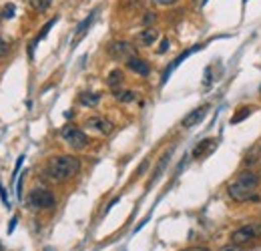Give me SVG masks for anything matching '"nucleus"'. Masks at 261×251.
<instances>
[{
    "label": "nucleus",
    "mask_w": 261,
    "mask_h": 251,
    "mask_svg": "<svg viewBox=\"0 0 261 251\" xmlns=\"http://www.w3.org/2000/svg\"><path fill=\"white\" fill-rule=\"evenodd\" d=\"M257 187H259V175L253 171H243L233 181L227 183V195L235 203H245L253 197Z\"/></svg>",
    "instance_id": "nucleus-1"
},
{
    "label": "nucleus",
    "mask_w": 261,
    "mask_h": 251,
    "mask_svg": "<svg viewBox=\"0 0 261 251\" xmlns=\"http://www.w3.org/2000/svg\"><path fill=\"white\" fill-rule=\"evenodd\" d=\"M81 171V159L73 157V155H60L48 161L46 165V175L56 181V183H64L69 179H73L77 173Z\"/></svg>",
    "instance_id": "nucleus-2"
},
{
    "label": "nucleus",
    "mask_w": 261,
    "mask_h": 251,
    "mask_svg": "<svg viewBox=\"0 0 261 251\" xmlns=\"http://www.w3.org/2000/svg\"><path fill=\"white\" fill-rule=\"evenodd\" d=\"M259 237H261V221H257V223H245V225H241L239 229H235L231 233V241L237 243V245H245V243L257 241Z\"/></svg>",
    "instance_id": "nucleus-3"
},
{
    "label": "nucleus",
    "mask_w": 261,
    "mask_h": 251,
    "mask_svg": "<svg viewBox=\"0 0 261 251\" xmlns=\"http://www.w3.org/2000/svg\"><path fill=\"white\" fill-rule=\"evenodd\" d=\"M28 205L32 209H50L56 205V199H54V193L44 189V187H36L28 193Z\"/></svg>",
    "instance_id": "nucleus-4"
},
{
    "label": "nucleus",
    "mask_w": 261,
    "mask_h": 251,
    "mask_svg": "<svg viewBox=\"0 0 261 251\" xmlns=\"http://www.w3.org/2000/svg\"><path fill=\"white\" fill-rule=\"evenodd\" d=\"M60 137L67 141V145H69V147H73V149H77V151H81V149H85V147L89 145V137H87V133H85V131H81V129H79V127H75V125H67V127H62Z\"/></svg>",
    "instance_id": "nucleus-5"
},
{
    "label": "nucleus",
    "mask_w": 261,
    "mask_h": 251,
    "mask_svg": "<svg viewBox=\"0 0 261 251\" xmlns=\"http://www.w3.org/2000/svg\"><path fill=\"white\" fill-rule=\"evenodd\" d=\"M107 52H109L111 58H115V60H119V62H127L133 56H137V48H135L130 42H127V40H113V42L109 44Z\"/></svg>",
    "instance_id": "nucleus-6"
},
{
    "label": "nucleus",
    "mask_w": 261,
    "mask_h": 251,
    "mask_svg": "<svg viewBox=\"0 0 261 251\" xmlns=\"http://www.w3.org/2000/svg\"><path fill=\"white\" fill-rule=\"evenodd\" d=\"M85 127L95 131V133H99V135H111L113 129H115V125L107 117H89L85 121Z\"/></svg>",
    "instance_id": "nucleus-7"
},
{
    "label": "nucleus",
    "mask_w": 261,
    "mask_h": 251,
    "mask_svg": "<svg viewBox=\"0 0 261 251\" xmlns=\"http://www.w3.org/2000/svg\"><path fill=\"white\" fill-rule=\"evenodd\" d=\"M207 111H209V105H203V107H197L195 111H191L183 121H181V127L183 129H191V127H195V125H199L203 119H205V115H207Z\"/></svg>",
    "instance_id": "nucleus-8"
},
{
    "label": "nucleus",
    "mask_w": 261,
    "mask_h": 251,
    "mask_svg": "<svg viewBox=\"0 0 261 251\" xmlns=\"http://www.w3.org/2000/svg\"><path fill=\"white\" fill-rule=\"evenodd\" d=\"M125 64H127V68H129L130 72H135V74H139V76H147V74L151 72V64H149L145 58H141V56H133Z\"/></svg>",
    "instance_id": "nucleus-9"
},
{
    "label": "nucleus",
    "mask_w": 261,
    "mask_h": 251,
    "mask_svg": "<svg viewBox=\"0 0 261 251\" xmlns=\"http://www.w3.org/2000/svg\"><path fill=\"white\" fill-rule=\"evenodd\" d=\"M157 38H159V30H155V28H145L143 32H139L137 42H139L141 46H151V44H155Z\"/></svg>",
    "instance_id": "nucleus-10"
},
{
    "label": "nucleus",
    "mask_w": 261,
    "mask_h": 251,
    "mask_svg": "<svg viewBox=\"0 0 261 251\" xmlns=\"http://www.w3.org/2000/svg\"><path fill=\"white\" fill-rule=\"evenodd\" d=\"M95 14H97V10H93V12H91V14H89L81 24H79V28H77V38L73 40V44H77V42L85 36V32L89 30V26H91V24H93V20H95Z\"/></svg>",
    "instance_id": "nucleus-11"
},
{
    "label": "nucleus",
    "mask_w": 261,
    "mask_h": 251,
    "mask_svg": "<svg viewBox=\"0 0 261 251\" xmlns=\"http://www.w3.org/2000/svg\"><path fill=\"white\" fill-rule=\"evenodd\" d=\"M123 80H125V76H123V70H121V68H113V70L109 72V76H107V85H109L111 89L121 87Z\"/></svg>",
    "instance_id": "nucleus-12"
},
{
    "label": "nucleus",
    "mask_w": 261,
    "mask_h": 251,
    "mask_svg": "<svg viewBox=\"0 0 261 251\" xmlns=\"http://www.w3.org/2000/svg\"><path fill=\"white\" fill-rule=\"evenodd\" d=\"M79 101H81V105H85V107H97L99 101H101V97H99L97 93H83V95L79 97Z\"/></svg>",
    "instance_id": "nucleus-13"
},
{
    "label": "nucleus",
    "mask_w": 261,
    "mask_h": 251,
    "mask_svg": "<svg viewBox=\"0 0 261 251\" xmlns=\"http://www.w3.org/2000/svg\"><path fill=\"white\" fill-rule=\"evenodd\" d=\"M135 93L133 91H127V89H115V99L119 103H133L135 101Z\"/></svg>",
    "instance_id": "nucleus-14"
},
{
    "label": "nucleus",
    "mask_w": 261,
    "mask_h": 251,
    "mask_svg": "<svg viewBox=\"0 0 261 251\" xmlns=\"http://www.w3.org/2000/svg\"><path fill=\"white\" fill-rule=\"evenodd\" d=\"M169 157H171V151H167L163 157H161V161H159V165H157V169H155V173H153V179H151V183H155L159 177H161V173L165 171V167H167V161H169Z\"/></svg>",
    "instance_id": "nucleus-15"
},
{
    "label": "nucleus",
    "mask_w": 261,
    "mask_h": 251,
    "mask_svg": "<svg viewBox=\"0 0 261 251\" xmlns=\"http://www.w3.org/2000/svg\"><path fill=\"white\" fill-rule=\"evenodd\" d=\"M213 143H215L213 139H205V141H201V143L195 147V151H193V157H195V159H199V157L205 153V149H207L209 145H213Z\"/></svg>",
    "instance_id": "nucleus-16"
},
{
    "label": "nucleus",
    "mask_w": 261,
    "mask_h": 251,
    "mask_svg": "<svg viewBox=\"0 0 261 251\" xmlns=\"http://www.w3.org/2000/svg\"><path fill=\"white\" fill-rule=\"evenodd\" d=\"M50 4H52V0H30V6H32L36 12H46Z\"/></svg>",
    "instance_id": "nucleus-17"
},
{
    "label": "nucleus",
    "mask_w": 261,
    "mask_h": 251,
    "mask_svg": "<svg viewBox=\"0 0 261 251\" xmlns=\"http://www.w3.org/2000/svg\"><path fill=\"white\" fill-rule=\"evenodd\" d=\"M157 20V14L153 12V10H149V12H145V16H143V24L145 26H149V24H153Z\"/></svg>",
    "instance_id": "nucleus-18"
},
{
    "label": "nucleus",
    "mask_w": 261,
    "mask_h": 251,
    "mask_svg": "<svg viewBox=\"0 0 261 251\" xmlns=\"http://www.w3.org/2000/svg\"><path fill=\"white\" fill-rule=\"evenodd\" d=\"M249 113H251V109H241V111H239V115L231 119V123H233V125H235V123H241L245 117H249Z\"/></svg>",
    "instance_id": "nucleus-19"
},
{
    "label": "nucleus",
    "mask_w": 261,
    "mask_h": 251,
    "mask_svg": "<svg viewBox=\"0 0 261 251\" xmlns=\"http://www.w3.org/2000/svg\"><path fill=\"white\" fill-rule=\"evenodd\" d=\"M14 16V4H6L4 6V18H12Z\"/></svg>",
    "instance_id": "nucleus-20"
},
{
    "label": "nucleus",
    "mask_w": 261,
    "mask_h": 251,
    "mask_svg": "<svg viewBox=\"0 0 261 251\" xmlns=\"http://www.w3.org/2000/svg\"><path fill=\"white\" fill-rule=\"evenodd\" d=\"M167 48H169V40H167V38H163V42H161V46L157 48V52H159V54H165V52H167Z\"/></svg>",
    "instance_id": "nucleus-21"
},
{
    "label": "nucleus",
    "mask_w": 261,
    "mask_h": 251,
    "mask_svg": "<svg viewBox=\"0 0 261 251\" xmlns=\"http://www.w3.org/2000/svg\"><path fill=\"white\" fill-rule=\"evenodd\" d=\"M6 52H8V42H6L4 38H0V58H2Z\"/></svg>",
    "instance_id": "nucleus-22"
},
{
    "label": "nucleus",
    "mask_w": 261,
    "mask_h": 251,
    "mask_svg": "<svg viewBox=\"0 0 261 251\" xmlns=\"http://www.w3.org/2000/svg\"><path fill=\"white\" fill-rule=\"evenodd\" d=\"M155 4H159V6H173V4H177L179 0H153Z\"/></svg>",
    "instance_id": "nucleus-23"
},
{
    "label": "nucleus",
    "mask_w": 261,
    "mask_h": 251,
    "mask_svg": "<svg viewBox=\"0 0 261 251\" xmlns=\"http://www.w3.org/2000/svg\"><path fill=\"white\" fill-rule=\"evenodd\" d=\"M221 251H243V249H241V245H237V243H231V245H225V247H221Z\"/></svg>",
    "instance_id": "nucleus-24"
},
{
    "label": "nucleus",
    "mask_w": 261,
    "mask_h": 251,
    "mask_svg": "<svg viewBox=\"0 0 261 251\" xmlns=\"http://www.w3.org/2000/svg\"><path fill=\"white\" fill-rule=\"evenodd\" d=\"M211 85V66H207V70H205V87H209Z\"/></svg>",
    "instance_id": "nucleus-25"
},
{
    "label": "nucleus",
    "mask_w": 261,
    "mask_h": 251,
    "mask_svg": "<svg viewBox=\"0 0 261 251\" xmlns=\"http://www.w3.org/2000/svg\"><path fill=\"white\" fill-rule=\"evenodd\" d=\"M183 251H209V249H205V247H189V249H183Z\"/></svg>",
    "instance_id": "nucleus-26"
},
{
    "label": "nucleus",
    "mask_w": 261,
    "mask_h": 251,
    "mask_svg": "<svg viewBox=\"0 0 261 251\" xmlns=\"http://www.w3.org/2000/svg\"><path fill=\"white\" fill-rule=\"evenodd\" d=\"M46 251H52V249H46Z\"/></svg>",
    "instance_id": "nucleus-27"
},
{
    "label": "nucleus",
    "mask_w": 261,
    "mask_h": 251,
    "mask_svg": "<svg viewBox=\"0 0 261 251\" xmlns=\"http://www.w3.org/2000/svg\"><path fill=\"white\" fill-rule=\"evenodd\" d=\"M0 18H2V16H0Z\"/></svg>",
    "instance_id": "nucleus-28"
},
{
    "label": "nucleus",
    "mask_w": 261,
    "mask_h": 251,
    "mask_svg": "<svg viewBox=\"0 0 261 251\" xmlns=\"http://www.w3.org/2000/svg\"><path fill=\"white\" fill-rule=\"evenodd\" d=\"M259 91H261V89H259Z\"/></svg>",
    "instance_id": "nucleus-29"
}]
</instances>
